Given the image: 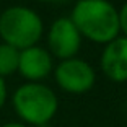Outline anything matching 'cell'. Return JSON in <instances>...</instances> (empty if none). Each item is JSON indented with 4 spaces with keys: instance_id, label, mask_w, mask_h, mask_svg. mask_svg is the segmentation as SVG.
Returning a JSON list of instances; mask_svg holds the SVG:
<instances>
[{
    "instance_id": "obj_5",
    "label": "cell",
    "mask_w": 127,
    "mask_h": 127,
    "mask_svg": "<svg viewBox=\"0 0 127 127\" xmlns=\"http://www.w3.org/2000/svg\"><path fill=\"white\" fill-rule=\"evenodd\" d=\"M82 34L68 16H60L47 30V51L59 60L77 57L82 47Z\"/></svg>"
},
{
    "instance_id": "obj_9",
    "label": "cell",
    "mask_w": 127,
    "mask_h": 127,
    "mask_svg": "<svg viewBox=\"0 0 127 127\" xmlns=\"http://www.w3.org/2000/svg\"><path fill=\"white\" fill-rule=\"evenodd\" d=\"M119 30L122 36L127 37V2L119 8Z\"/></svg>"
},
{
    "instance_id": "obj_6",
    "label": "cell",
    "mask_w": 127,
    "mask_h": 127,
    "mask_svg": "<svg viewBox=\"0 0 127 127\" xmlns=\"http://www.w3.org/2000/svg\"><path fill=\"white\" fill-rule=\"evenodd\" d=\"M99 67L106 78L114 83L127 82V37L119 34L104 44L99 57Z\"/></svg>"
},
{
    "instance_id": "obj_3",
    "label": "cell",
    "mask_w": 127,
    "mask_h": 127,
    "mask_svg": "<svg viewBox=\"0 0 127 127\" xmlns=\"http://www.w3.org/2000/svg\"><path fill=\"white\" fill-rule=\"evenodd\" d=\"M44 34V23L37 11L15 5L0 11V37L5 44L23 51L36 46Z\"/></svg>"
},
{
    "instance_id": "obj_8",
    "label": "cell",
    "mask_w": 127,
    "mask_h": 127,
    "mask_svg": "<svg viewBox=\"0 0 127 127\" xmlns=\"http://www.w3.org/2000/svg\"><path fill=\"white\" fill-rule=\"evenodd\" d=\"M20 51L11 46L0 42V77H8L18 72Z\"/></svg>"
},
{
    "instance_id": "obj_10",
    "label": "cell",
    "mask_w": 127,
    "mask_h": 127,
    "mask_svg": "<svg viewBox=\"0 0 127 127\" xmlns=\"http://www.w3.org/2000/svg\"><path fill=\"white\" fill-rule=\"evenodd\" d=\"M8 98V90H7V83H5V78L0 77V109L5 106Z\"/></svg>"
},
{
    "instance_id": "obj_12",
    "label": "cell",
    "mask_w": 127,
    "mask_h": 127,
    "mask_svg": "<svg viewBox=\"0 0 127 127\" xmlns=\"http://www.w3.org/2000/svg\"><path fill=\"white\" fill-rule=\"evenodd\" d=\"M37 2H46V3H52V2H64V0H37Z\"/></svg>"
},
{
    "instance_id": "obj_11",
    "label": "cell",
    "mask_w": 127,
    "mask_h": 127,
    "mask_svg": "<svg viewBox=\"0 0 127 127\" xmlns=\"http://www.w3.org/2000/svg\"><path fill=\"white\" fill-rule=\"evenodd\" d=\"M0 127H28L26 124H23V122H16V121H11V122H5V124H2Z\"/></svg>"
},
{
    "instance_id": "obj_1",
    "label": "cell",
    "mask_w": 127,
    "mask_h": 127,
    "mask_svg": "<svg viewBox=\"0 0 127 127\" xmlns=\"http://www.w3.org/2000/svg\"><path fill=\"white\" fill-rule=\"evenodd\" d=\"M68 18L82 37L96 44H108L121 34L119 10L109 0H77Z\"/></svg>"
},
{
    "instance_id": "obj_7",
    "label": "cell",
    "mask_w": 127,
    "mask_h": 127,
    "mask_svg": "<svg viewBox=\"0 0 127 127\" xmlns=\"http://www.w3.org/2000/svg\"><path fill=\"white\" fill-rule=\"evenodd\" d=\"M54 70V60L49 51L41 46H31L20 51L18 72L28 82H42Z\"/></svg>"
},
{
    "instance_id": "obj_2",
    "label": "cell",
    "mask_w": 127,
    "mask_h": 127,
    "mask_svg": "<svg viewBox=\"0 0 127 127\" xmlns=\"http://www.w3.org/2000/svg\"><path fill=\"white\" fill-rule=\"evenodd\" d=\"M11 106L20 122L28 127H44L59 111V98L51 86L41 82H26L20 85L11 96Z\"/></svg>"
},
{
    "instance_id": "obj_4",
    "label": "cell",
    "mask_w": 127,
    "mask_h": 127,
    "mask_svg": "<svg viewBox=\"0 0 127 127\" xmlns=\"http://www.w3.org/2000/svg\"><path fill=\"white\" fill-rule=\"evenodd\" d=\"M52 73L57 86L70 95L88 93L96 83V70L90 62L80 57L59 60V64L54 65Z\"/></svg>"
}]
</instances>
